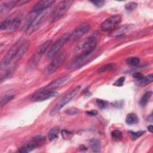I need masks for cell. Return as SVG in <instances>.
Here are the masks:
<instances>
[{
	"mask_svg": "<svg viewBox=\"0 0 153 153\" xmlns=\"http://www.w3.org/2000/svg\"><path fill=\"white\" fill-rule=\"evenodd\" d=\"M133 27V25L132 24H126V25L121 26L119 27L116 28L115 29H114V30L111 32L109 36H111L112 37L120 36L121 35L124 34L127 31H128L129 30L132 29Z\"/></svg>",
	"mask_w": 153,
	"mask_h": 153,
	"instance_id": "obj_17",
	"label": "cell"
},
{
	"mask_svg": "<svg viewBox=\"0 0 153 153\" xmlns=\"http://www.w3.org/2000/svg\"><path fill=\"white\" fill-rule=\"evenodd\" d=\"M152 91H148L146 92L140 98V101H139V104L141 105V106L144 107L146 106V105L148 103L149 99L151 98L152 96Z\"/></svg>",
	"mask_w": 153,
	"mask_h": 153,
	"instance_id": "obj_24",
	"label": "cell"
},
{
	"mask_svg": "<svg viewBox=\"0 0 153 153\" xmlns=\"http://www.w3.org/2000/svg\"><path fill=\"white\" fill-rule=\"evenodd\" d=\"M91 54L81 53L78 56L68 62L65 66V68L69 70H74L82 67L87 61Z\"/></svg>",
	"mask_w": 153,
	"mask_h": 153,
	"instance_id": "obj_12",
	"label": "cell"
},
{
	"mask_svg": "<svg viewBox=\"0 0 153 153\" xmlns=\"http://www.w3.org/2000/svg\"><path fill=\"white\" fill-rule=\"evenodd\" d=\"M13 72V69L11 68H10L6 69L4 71V72L2 73L1 75V82H2L5 79L8 78L10 76H11Z\"/></svg>",
	"mask_w": 153,
	"mask_h": 153,
	"instance_id": "obj_32",
	"label": "cell"
},
{
	"mask_svg": "<svg viewBox=\"0 0 153 153\" xmlns=\"http://www.w3.org/2000/svg\"><path fill=\"white\" fill-rule=\"evenodd\" d=\"M140 59L137 57H130L126 59V63L131 66H136L139 65Z\"/></svg>",
	"mask_w": 153,
	"mask_h": 153,
	"instance_id": "obj_29",
	"label": "cell"
},
{
	"mask_svg": "<svg viewBox=\"0 0 153 153\" xmlns=\"http://www.w3.org/2000/svg\"><path fill=\"white\" fill-rule=\"evenodd\" d=\"M50 8L41 12L38 17L35 19V20L33 22L31 25L29 27V28L25 31L26 35H30L34 32H35L37 29H38L40 26L43 24V23L46 20L47 16L50 13Z\"/></svg>",
	"mask_w": 153,
	"mask_h": 153,
	"instance_id": "obj_10",
	"label": "cell"
},
{
	"mask_svg": "<svg viewBox=\"0 0 153 153\" xmlns=\"http://www.w3.org/2000/svg\"><path fill=\"white\" fill-rule=\"evenodd\" d=\"M56 1L53 0H44L37 2L34 6H33L32 10L42 12L48 8L53 5Z\"/></svg>",
	"mask_w": 153,
	"mask_h": 153,
	"instance_id": "obj_15",
	"label": "cell"
},
{
	"mask_svg": "<svg viewBox=\"0 0 153 153\" xmlns=\"http://www.w3.org/2000/svg\"><path fill=\"white\" fill-rule=\"evenodd\" d=\"M147 121L149 122H152V114L149 115V116L147 118Z\"/></svg>",
	"mask_w": 153,
	"mask_h": 153,
	"instance_id": "obj_42",
	"label": "cell"
},
{
	"mask_svg": "<svg viewBox=\"0 0 153 153\" xmlns=\"http://www.w3.org/2000/svg\"><path fill=\"white\" fill-rule=\"evenodd\" d=\"M23 42V39H20L17 41H16L14 44L13 45V46L7 51V53H6V54L4 56L2 60H1V69L5 68L6 66H7L10 63L12 62L19 48H20V45L22 44Z\"/></svg>",
	"mask_w": 153,
	"mask_h": 153,
	"instance_id": "obj_5",
	"label": "cell"
},
{
	"mask_svg": "<svg viewBox=\"0 0 153 153\" xmlns=\"http://www.w3.org/2000/svg\"><path fill=\"white\" fill-rule=\"evenodd\" d=\"M65 113L68 115H76L79 113V109L76 108L72 107V108H68L67 110H66Z\"/></svg>",
	"mask_w": 153,
	"mask_h": 153,
	"instance_id": "obj_34",
	"label": "cell"
},
{
	"mask_svg": "<svg viewBox=\"0 0 153 153\" xmlns=\"http://www.w3.org/2000/svg\"><path fill=\"white\" fill-rule=\"evenodd\" d=\"M72 4V1L65 0L60 1L54 10L51 16L50 22L54 23L60 19L68 11Z\"/></svg>",
	"mask_w": 153,
	"mask_h": 153,
	"instance_id": "obj_3",
	"label": "cell"
},
{
	"mask_svg": "<svg viewBox=\"0 0 153 153\" xmlns=\"http://www.w3.org/2000/svg\"><path fill=\"white\" fill-rule=\"evenodd\" d=\"M111 137L115 141H119L123 138V133L119 130H114L111 132Z\"/></svg>",
	"mask_w": 153,
	"mask_h": 153,
	"instance_id": "obj_30",
	"label": "cell"
},
{
	"mask_svg": "<svg viewBox=\"0 0 153 153\" xmlns=\"http://www.w3.org/2000/svg\"><path fill=\"white\" fill-rule=\"evenodd\" d=\"M14 98V94H5L1 99V102H0L1 108H2L3 106H4L5 105H7L9 102H10Z\"/></svg>",
	"mask_w": 153,
	"mask_h": 153,
	"instance_id": "obj_28",
	"label": "cell"
},
{
	"mask_svg": "<svg viewBox=\"0 0 153 153\" xmlns=\"http://www.w3.org/2000/svg\"><path fill=\"white\" fill-rule=\"evenodd\" d=\"M153 81V75L152 74H149L147 76H143L140 80H139V84L141 87H144Z\"/></svg>",
	"mask_w": 153,
	"mask_h": 153,
	"instance_id": "obj_25",
	"label": "cell"
},
{
	"mask_svg": "<svg viewBox=\"0 0 153 153\" xmlns=\"http://www.w3.org/2000/svg\"><path fill=\"white\" fill-rule=\"evenodd\" d=\"M145 133V131L143 130H140L137 131H129L128 133L130 136V138L132 140H135L141 136H142L144 133Z\"/></svg>",
	"mask_w": 153,
	"mask_h": 153,
	"instance_id": "obj_31",
	"label": "cell"
},
{
	"mask_svg": "<svg viewBox=\"0 0 153 153\" xmlns=\"http://www.w3.org/2000/svg\"><path fill=\"white\" fill-rule=\"evenodd\" d=\"M17 1H4L1 2L0 6V14L1 16L9 12L13 8L17 5Z\"/></svg>",
	"mask_w": 153,
	"mask_h": 153,
	"instance_id": "obj_19",
	"label": "cell"
},
{
	"mask_svg": "<svg viewBox=\"0 0 153 153\" xmlns=\"http://www.w3.org/2000/svg\"><path fill=\"white\" fill-rule=\"evenodd\" d=\"M69 35L70 33H64L53 44V45L51 47V48L47 53V58H53L57 54V53L64 45V44L68 41Z\"/></svg>",
	"mask_w": 153,
	"mask_h": 153,
	"instance_id": "obj_7",
	"label": "cell"
},
{
	"mask_svg": "<svg viewBox=\"0 0 153 153\" xmlns=\"http://www.w3.org/2000/svg\"><path fill=\"white\" fill-rule=\"evenodd\" d=\"M94 6L98 7V8H100L102 7H103L105 3V2L104 1H90Z\"/></svg>",
	"mask_w": 153,
	"mask_h": 153,
	"instance_id": "obj_38",
	"label": "cell"
},
{
	"mask_svg": "<svg viewBox=\"0 0 153 153\" xmlns=\"http://www.w3.org/2000/svg\"><path fill=\"white\" fill-rule=\"evenodd\" d=\"M41 13V12H39V11L31 10V11L29 13V14L27 15V16L26 18L25 22L22 27L23 30H25L26 31Z\"/></svg>",
	"mask_w": 153,
	"mask_h": 153,
	"instance_id": "obj_18",
	"label": "cell"
},
{
	"mask_svg": "<svg viewBox=\"0 0 153 153\" xmlns=\"http://www.w3.org/2000/svg\"><path fill=\"white\" fill-rule=\"evenodd\" d=\"M61 133H62V136H63L64 139H69L73 136V133L67 130H63L62 131Z\"/></svg>",
	"mask_w": 153,
	"mask_h": 153,
	"instance_id": "obj_36",
	"label": "cell"
},
{
	"mask_svg": "<svg viewBox=\"0 0 153 153\" xmlns=\"http://www.w3.org/2000/svg\"><path fill=\"white\" fill-rule=\"evenodd\" d=\"M79 90L80 86H76L71 91L66 94L62 98H61L51 109L50 112V115L53 116L58 112H59L62 108H63L66 105H67L71 100H72L75 97V96L78 93Z\"/></svg>",
	"mask_w": 153,
	"mask_h": 153,
	"instance_id": "obj_2",
	"label": "cell"
},
{
	"mask_svg": "<svg viewBox=\"0 0 153 153\" xmlns=\"http://www.w3.org/2000/svg\"><path fill=\"white\" fill-rule=\"evenodd\" d=\"M70 78L71 77L69 75L59 78L53 81L50 83H49L45 87H44V88H45L47 90H54L64 85L65 84H66L70 79Z\"/></svg>",
	"mask_w": 153,
	"mask_h": 153,
	"instance_id": "obj_14",
	"label": "cell"
},
{
	"mask_svg": "<svg viewBox=\"0 0 153 153\" xmlns=\"http://www.w3.org/2000/svg\"><path fill=\"white\" fill-rule=\"evenodd\" d=\"M137 3L134 2H130L128 3H127L126 6H125V8L127 11H131L134 10L136 7H137Z\"/></svg>",
	"mask_w": 153,
	"mask_h": 153,
	"instance_id": "obj_35",
	"label": "cell"
},
{
	"mask_svg": "<svg viewBox=\"0 0 153 153\" xmlns=\"http://www.w3.org/2000/svg\"><path fill=\"white\" fill-rule=\"evenodd\" d=\"M59 93L53 90H47L42 88L35 93H34L30 97V100L33 102H42L51 97H56Z\"/></svg>",
	"mask_w": 153,
	"mask_h": 153,
	"instance_id": "obj_11",
	"label": "cell"
},
{
	"mask_svg": "<svg viewBox=\"0 0 153 153\" xmlns=\"http://www.w3.org/2000/svg\"><path fill=\"white\" fill-rule=\"evenodd\" d=\"M148 131L150 132V133H152V130H153V127H152V125H149L148 126V127H147Z\"/></svg>",
	"mask_w": 153,
	"mask_h": 153,
	"instance_id": "obj_43",
	"label": "cell"
},
{
	"mask_svg": "<svg viewBox=\"0 0 153 153\" xmlns=\"http://www.w3.org/2000/svg\"><path fill=\"white\" fill-rule=\"evenodd\" d=\"M97 37L96 34H93L91 36L87 38L81 45L77 47L78 50L81 51V53H85L87 54H91L96 46Z\"/></svg>",
	"mask_w": 153,
	"mask_h": 153,
	"instance_id": "obj_8",
	"label": "cell"
},
{
	"mask_svg": "<svg viewBox=\"0 0 153 153\" xmlns=\"http://www.w3.org/2000/svg\"><path fill=\"white\" fill-rule=\"evenodd\" d=\"M90 147L93 152H100L101 148L100 141L97 139H93L90 141Z\"/></svg>",
	"mask_w": 153,
	"mask_h": 153,
	"instance_id": "obj_23",
	"label": "cell"
},
{
	"mask_svg": "<svg viewBox=\"0 0 153 153\" xmlns=\"http://www.w3.org/2000/svg\"><path fill=\"white\" fill-rule=\"evenodd\" d=\"M29 2V1H17V5H16V6L23 5H25V4Z\"/></svg>",
	"mask_w": 153,
	"mask_h": 153,
	"instance_id": "obj_41",
	"label": "cell"
},
{
	"mask_svg": "<svg viewBox=\"0 0 153 153\" xmlns=\"http://www.w3.org/2000/svg\"><path fill=\"white\" fill-rule=\"evenodd\" d=\"M85 114L90 116H96L97 114V111H96L95 110H91V111L86 112Z\"/></svg>",
	"mask_w": 153,
	"mask_h": 153,
	"instance_id": "obj_40",
	"label": "cell"
},
{
	"mask_svg": "<svg viewBox=\"0 0 153 153\" xmlns=\"http://www.w3.org/2000/svg\"><path fill=\"white\" fill-rule=\"evenodd\" d=\"M19 15V13H18L17 12H15L11 14H10V16H8L5 20H4L0 25V29L1 30H4L5 29H7L8 28V27L10 26V25H11V23H12V22L14 20V19Z\"/></svg>",
	"mask_w": 153,
	"mask_h": 153,
	"instance_id": "obj_20",
	"label": "cell"
},
{
	"mask_svg": "<svg viewBox=\"0 0 153 153\" xmlns=\"http://www.w3.org/2000/svg\"><path fill=\"white\" fill-rule=\"evenodd\" d=\"M45 142V137L42 136H36L32 139L23 145H22L19 149V152L21 153L29 152L35 149L36 147L42 146Z\"/></svg>",
	"mask_w": 153,
	"mask_h": 153,
	"instance_id": "obj_4",
	"label": "cell"
},
{
	"mask_svg": "<svg viewBox=\"0 0 153 153\" xmlns=\"http://www.w3.org/2000/svg\"><path fill=\"white\" fill-rule=\"evenodd\" d=\"M29 45H30L29 41H23V42L20 45V48H19V50H18V51H17V52L11 63H16L17 61H19L20 59H21L22 57L23 56V55L26 53V52L28 50Z\"/></svg>",
	"mask_w": 153,
	"mask_h": 153,
	"instance_id": "obj_16",
	"label": "cell"
},
{
	"mask_svg": "<svg viewBox=\"0 0 153 153\" xmlns=\"http://www.w3.org/2000/svg\"><path fill=\"white\" fill-rule=\"evenodd\" d=\"M139 122V118L136 114H128L126 118V123L128 125L136 124Z\"/></svg>",
	"mask_w": 153,
	"mask_h": 153,
	"instance_id": "obj_22",
	"label": "cell"
},
{
	"mask_svg": "<svg viewBox=\"0 0 153 153\" xmlns=\"http://www.w3.org/2000/svg\"><path fill=\"white\" fill-rule=\"evenodd\" d=\"M122 20L120 15H114L104 20L101 24V29L105 32H112L115 29Z\"/></svg>",
	"mask_w": 153,
	"mask_h": 153,
	"instance_id": "obj_9",
	"label": "cell"
},
{
	"mask_svg": "<svg viewBox=\"0 0 153 153\" xmlns=\"http://www.w3.org/2000/svg\"><path fill=\"white\" fill-rule=\"evenodd\" d=\"M59 128L57 127H54L53 128H52L48 134V138L49 139V140L52 141L56 139H57L58 137L59 136Z\"/></svg>",
	"mask_w": 153,
	"mask_h": 153,
	"instance_id": "obj_26",
	"label": "cell"
},
{
	"mask_svg": "<svg viewBox=\"0 0 153 153\" xmlns=\"http://www.w3.org/2000/svg\"><path fill=\"white\" fill-rule=\"evenodd\" d=\"M96 103H97L98 107L102 109L106 108L107 106H108V102L105 100L98 99L96 100Z\"/></svg>",
	"mask_w": 153,
	"mask_h": 153,
	"instance_id": "obj_33",
	"label": "cell"
},
{
	"mask_svg": "<svg viewBox=\"0 0 153 153\" xmlns=\"http://www.w3.org/2000/svg\"><path fill=\"white\" fill-rule=\"evenodd\" d=\"M143 76H144L140 72H136V73L133 74V78H134L136 79H137L139 80H140Z\"/></svg>",
	"mask_w": 153,
	"mask_h": 153,
	"instance_id": "obj_39",
	"label": "cell"
},
{
	"mask_svg": "<svg viewBox=\"0 0 153 153\" xmlns=\"http://www.w3.org/2000/svg\"><path fill=\"white\" fill-rule=\"evenodd\" d=\"M115 64L113 63H110L104 65L98 69L97 72L100 74V73L105 72L109 71H111L115 68Z\"/></svg>",
	"mask_w": 153,
	"mask_h": 153,
	"instance_id": "obj_27",
	"label": "cell"
},
{
	"mask_svg": "<svg viewBox=\"0 0 153 153\" xmlns=\"http://www.w3.org/2000/svg\"><path fill=\"white\" fill-rule=\"evenodd\" d=\"M90 29V26L88 23L81 24L76 28H75L74 30L69 35L68 41H74L79 39L86 33H87Z\"/></svg>",
	"mask_w": 153,
	"mask_h": 153,
	"instance_id": "obj_13",
	"label": "cell"
},
{
	"mask_svg": "<svg viewBox=\"0 0 153 153\" xmlns=\"http://www.w3.org/2000/svg\"><path fill=\"white\" fill-rule=\"evenodd\" d=\"M126 80V78L124 76H121V78H118L114 84L113 85L117 87H121L124 84V82Z\"/></svg>",
	"mask_w": 153,
	"mask_h": 153,
	"instance_id": "obj_37",
	"label": "cell"
},
{
	"mask_svg": "<svg viewBox=\"0 0 153 153\" xmlns=\"http://www.w3.org/2000/svg\"><path fill=\"white\" fill-rule=\"evenodd\" d=\"M51 42L52 41L51 39H48L44 43H42L37 48V49L32 54V57L27 62L26 69L28 71L32 70L35 67H36V66L39 63L42 56L47 50L48 48L50 47Z\"/></svg>",
	"mask_w": 153,
	"mask_h": 153,
	"instance_id": "obj_1",
	"label": "cell"
},
{
	"mask_svg": "<svg viewBox=\"0 0 153 153\" xmlns=\"http://www.w3.org/2000/svg\"><path fill=\"white\" fill-rule=\"evenodd\" d=\"M21 22H22V18L19 15L14 19V20L12 22V23L7 29L8 32L11 33L16 31L19 27L20 25L21 24Z\"/></svg>",
	"mask_w": 153,
	"mask_h": 153,
	"instance_id": "obj_21",
	"label": "cell"
},
{
	"mask_svg": "<svg viewBox=\"0 0 153 153\" xmlns=\"http://www.w3.org/2000/svg\"><path fill=\"white\" fill-rule=\"evenodd\" d=\"M66 57V53L65 52H62L59 54L56 55L51 62L46 68L45 70V74L46 75L48 76L53 73H54L57 69L62 65V64L65 61Z\"/></svg>",
	"mask_w": 153,
	"mask_h": 153,
	"instance_id": "obj_6",
	"label": "cell"
}]
</instances>
